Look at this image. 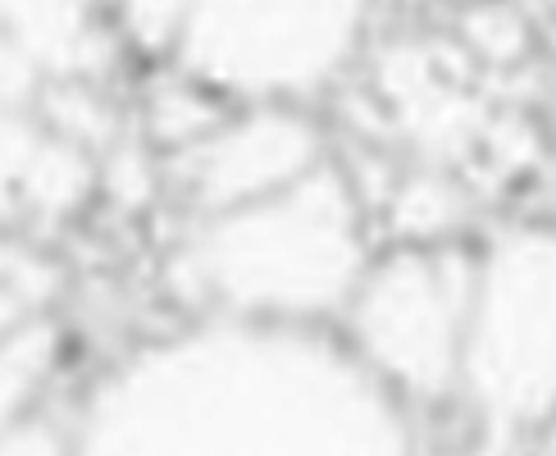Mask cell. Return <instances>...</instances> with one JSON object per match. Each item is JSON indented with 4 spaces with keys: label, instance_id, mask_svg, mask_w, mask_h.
Returning a JSON list of instances; mask_svg holds the SVG:
<instances>
[{
    "label": "cell",
    "instance_id": "cell-7",
    "mask_svg": "<svg viewBox=\"0 0 556 456\" xmlns=\"http://www.w3.org/2000/svg\"><path fill=\"white\" fill-rule=\"evenodd\" d=\"M97 155L68 142L33 105H0V201L18 215L60 224L97 192Z\"/></svg>",
    "mask_w": 556,
    "mask_h": 456
},
{
    "label": "cell",
    "instance_id": "cell-11",
    "mask_svg": "<svg viewBox=\"0 0 556 456\" xmlns=\"http://www.w3.org/2000/svg\"><path fill=\"white\" fill-rule=\"evenodd\" d=\"M46 296H51V269L33 251L0 238V338L37 319L46 311Z\"/></svg>",
    "mask_w": 556,
    "mask_h": 456
},
{
    "label": "cell",
    "instance_id": "cell-14",
    "mask_svg": "<svg viewBox=\"0 0 556 456\" xmlns=\"http://www.w3.org/2000/svg\"><path fill=\"white\" fill-rule=\"evenodd\" d=\"M543 447H552V452H556V425H552V429L543 433Z\"/></svg>",
    "mask_w": 556,
    "mask_h": 456
},
{
    "label": "cell",
    "instance_id": "cell-9",
    "mask_svg": "<svg viewBox=\"0 0 556 456\" xmlns=\"http://www.w3.org/2000/svg\"><path fill=\"white\" fill-rule=\"evenodd\" d=\"M51 365H55V329L46 325V315L0 338V439L28 416Z\"/></svg>",
    "mask_w": 556,
    "mask_h": 456
},
{
    "label": "cell",
    "instance_id": "cell-5",
    "mask_svg": "<svg viewBox=\"0 0 556 456\" xmlns=\"http://www.w3.org/2000/svg\"><path fill=\"white\" fill-rule=\"evenodd\" d=\"M470 283L475 256L456 242H397L369 261L338 315L346 347L406 406L456 397Z\"/></svg>",
    "mask_w": 556,
    "mask_h": 456
},
{
    "label": "cell",
    "instance_id": "cell-6",
    "mask_svg": "<svg viewBox=\"0 0 556 456\" xmlns=\"http://www.w3.org/2000/svg\"><path fill=\"white\" fill-rule=\"evenodd\" d=\"M329 160L324 132L296 101H251L169 155V178L192 215H219L292 188Z\"/></svg>",
    "mask_w": 556,
    "mask_h": 456
},
{
    "label": "cell",
    "instance_id": "cell-10",
    "mask_svg": "<svg viewBox=\"0 0 556 456\" xmlns=\"http://www.w3.org/2000/svg\"><path fill=\"white\" fill-rule=\"evenodd\" d=\"M392 233L402 242H452L466 215V201L443 174H410L397 192L388 197Z\"/></svg>",
    "mask_w": 556,
    "mask_h": 456
},
{
    "label": "cell",
    "instance_id": "cell-1",
    "mask_svg": "<svg viewBox=\"0 0 556 456\" xmlns=\"http://www.w3.org/2000/svg\"><path fill=\"white\" fill-rule=\"evenodd\" d=\"M406 402L319 325L224 315L114 360L74 416L83 452H406Z\"/></svg>",
    "mask_w": 556,
    "mask_h": 456
},
{
    "label": "cell",
    "instance_id": "cell-3",
    "mask_svg": "<svg viewBox=\"0 0 556 456\" xmlns=\"http://www.w3.org/2000/svg\"><path fill=\"white\" fill-rule=\"evenodd\" d=\"M456 397L489 443L556 425V224H511L483 242Z\"/></svg>",
    "mask_w": 556,
    "mask_h": 456
},
{
    "label": "cell",
    "instance_id": "cell-4",
    "mask_svg": "<svg viewBox=\"0 0 556 456\" xmlns=\"http://www.w3.org/2000/svg\"><path fill=\"white\" fill-rule=\"evenodd\" d=\"M375 0H192L169 68L228 105L306 101L356 60Z\"/></svg>",
    "mask_w": 556,
    "mask_h": 456
},
{
    "label": "cell",
    "instance_id": "cell-8",
    "mask_svg": "<svg viewBox=\"0 0 556 456\" xmlns=\"http://www.w3.org/2000/svg\"><path fill=\"white\" fill-rule=\"evenodd\" d=\"M228 101L215 97L211 87H201L192 83L188 74H178V68H169V78L151 87V101H147V132H151V142L174 155L182 147H192L197 137H205L219 119H224V110Z\"/></svg>",
    "mask_w": 556,
    "mask_h": 456
},
{
    "label": "cell",
    "instance_id": "cell-12",
    "mask_svg": "<svg viewBox=\"0 0 556 456\" xmlns=\"http://www.w3.org/2000/svg\"><path fill=\"white\" fill-rule=\"evenodd\" d=\"M114 10H119V33L128 46L147 55H169L192 0H114Z\"/></svg>",
    "mask_w": 556,
    "mask_h": 456
},
{
    "label": "cell",
    "instance_id": "cell-13",
    "mask_svg": "<svg viewBox=\"0 0 556 456\" xmlns=\"http://www.w3.org/2000/svg\"><path fill=\"white\" fill-rule=\"evenodd\" d=\"M41 91H46V78L18 51V41L10 37L5 18H0V105H37Z\"/></svg>",
    "mask_w": 556,
    "mask_h": 456
},
{
    "label": "cell",
    "instance_id": "cell-2",
    "mask_svg": "<svg viewBox=\"0 0 556 456\" xmlns=\"http://www.w3.org/2000/svg\"><path fill=\"white\" fill-rule=\"evenodd\" d=\"M369 261L365 201L352 174L324 160L283 192L197 215L169 256V283L205 311L324 325L352 302Z\"/></svg>",
    "mask_w": 556,
    "mask_h": 456
}]
</instances>
